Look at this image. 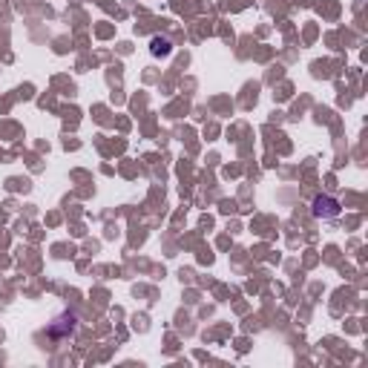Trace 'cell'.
Masks as SVG:
<instances>
[{"mask_svg": "<svg viewBox=\"0 0 368 368\" xmlns=\"http://www.w3.org/2000/svg\"><path fill=\"white\" fill-rule=\"evenodd\" d=\"M311 213H314L317 219H337V216L342 213V207H340V201H337L334 196H317Z\"/></svg>", "mask_w": 368, "mask_h": 368, "instance_id": "1", "label": "cell"}, {"mask_svg": "<svg viewBox=\"0 0 368 368\" xmlns=\"http://www.w3.org/2000/svg\"><path fill=\"white\" fill-rule=\"evenodd\" d=\"M61 322H63V325H52V328H49V334H52V337H61V334H66V331L75 328V317H72V314H63V317H61Z\"/></svg>", "mask_w": 368, "mask_h": 368, "instance_id": "2", "label": "cell"}, {"mask_svg": "<svg viewBox=\"0 0 368 368\" xmlns=\"http://www.w3.org/2000/svg\"><path fill=\"white\" fill-rule=\"evenodd\" d=\"M150 52L159 58V55H170L173 52V43L167 41V38H153V43H150Z\"/></svg>", "mask_w": 368, "mask_h": 368, "instance_id": "3", "label": "cell"}]
</instances>
